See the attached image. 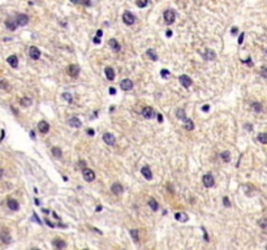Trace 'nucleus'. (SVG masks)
Returning a JSON list of instances; mask_svg holds the SVG:
<instances>
[{
  "label": "nucleus",
  "mask_w": 267,
  "mask_h": 250,
  "mask_svg": "<svg viewBox=\"0 0 267 250\" xmlns=\"http://www.w3.org/2000/svg\"><path fill=\"white\" fill-rule=\"evenodd\" d=\"M266 249H267V246H266Z\"/></svg>",
  "instance_id": "0e129e2a"
},
{
  "label": "nucleus",
  "mask_w": 267,
  "mask_h": 250,
  "mask_svg": "<svg viewBox=\"0 0 267 250\" xmlns=\"http://www.w3.org/2000/svg\"><path fill=\"white\" fill-rule=\"evenodd\" d=\"M223 205L227 206V207H229V206H231V202H229V199H228V197L223 198Z\"/></svg>",
  "instance_id": "ea45409f"
},
{
  "label": "nucleus",
  "mask_w": 267,
  "mask_h": 250,
  "mask_svg": "<svg viewBox=\"0 0 267 250\" xmlns=\"http://www.w3.org/2000/svg\"><path fill=\"white\" fill-rule=\"evenodd\" d=\"M0 239H1V241H3L4 244H9V242H11V236H9V233L7 230H3V232L0 233Z\"/></svg>",
  "instance_id": "412c9836"
},
{
  "label": "nucleus",
  "mask_w": 267,
  "mask_h": 250,
  "mask_svg": "<svg viewBox=\"0 0 267 250\" xmlns=\"http://www.w3.org/2000/svg\"><path fill=\"white\" fill-rule=\"evenodd\" d=\"M33 219L35 220V222H37V223H39V224H40V220L38 219V216H37V214H34V215H33Z\"/></svg>",
  "instance_id": "8fccbe9b"
},
{
  "label": "nucleus",
  "mask_w": 267,
  "mask_h": 250,
  "mask_svg": "<svg viewBox=\"0 0 267 250\" xmlns=\"http://www.w3.org/2000/svg\"><path fill=\"white\" fill-rule=\"evenodd\" d=\"M103 141L106 142L107 145H108V146H113V145H115V142H116L115 135L111 134V133H104V134H103Z\"/></svg>",
  "instance_id": "9d476101"
},
{
  "label": "nucleus",
  "mask_w": 267,
  "mask_h": 250,
  "mask_svg": "<svg viewBox=\"0 0 267 250\" xmlns=\"http://www.w3.org/2000/svg\"><path fill=\"white\" fill-rule=\"evenodd\" d=\"M38 129H39L40 133H43V134H46V133H48V130H50V125H48L47 121H39V124H38Z\"/></svg>",
  "instance_id": "ddd939ff"
},
{
  "label": "nucleus",
  "mask_w": 267,
  "mask_h": 250,
  "mask_svg": "<svg viewBox=\"0 0 267 250\" xmlns=\"http://www.w3.org/2000/svg\"><path fill=\"white\" fill-rule=\"evenodd\" d=\"M93 42L95 43V44H99V43H100V39H99V37H95V38L93 39Z\"/></svg>",
  "instance_id": "de8ad7c7"
},
{
  "label": "nucleus",
  "mask_w": 267,
  "mask_h": 250,
  "mask_svg": "<svg viewBox=\"0 0 267 250\" xmlns=\"http://www.w3.org/2000/svg\"><path fill=\"white\" fill-rule=\"evenodd\" d=\"M102 35H103V31H102V30H98V31H96V37L100 38Z\"/></svg>",
  "instance_id": "5fc2aeb1"
},
{
  "label": "nucleus",
  "mask_w": 267,
  "mask_h": 250,
  "mask_svg": "<svg viewBox=\"0 0 267 250\" xmlns=\"http://www.w3.org/2000/svg\"><path fill=\"white\" fill-rule=\"evenodd\" d=\"M261 74H262V77L267 78V68H262V69H261Z\"/></svg>",
  "instance_id": "a19ab883"
},
{
  "label": "nucleus",
  "mask_w": 267,
  "mask_h": 250,
  "mask_svg": "<svg viewBox=\"0 0 267 250\" xmlns=\"http://www.w3.org/2000/svg\"><path fill=\"white\" fill-rule=\"evenodd\" d=\"M176 116H177V119H180V120H185V119H186L185 110H183V108H179V110L176 111Z\"/></svg>",
  "instance_id": "bb28decb"
},
{
  "label": "nucleus",
  "mask_w": 267,
  "mask_h": 250,
  "mask_svg": "<svg viewBox=\"0 0 267 250\" xmlns=\"http://www.w3.org/2000/svg\"><path fill=\"white\" fill-rule=\"evenodd\" d=\"M149 206L151 207V210H154V211H156L158 208H159V205H158V202L154 199V198H151V199L149 201Z\"/></svg>",
  "instance_id": "c756f323"
},
{
  "label": "nucleus",
  "mask_w": 267,
  "mask_h": 250,
  "mask_svg": "<svg viewBox=\"0 0 267 250\" xmlns=\"http://www.w3.org/2000/svg\"><path fill=\"white\" fill-rule=\"evenodd\" d=\"M68 125L72 128H80L82 125V123L78 117H70L69 120H68Z\"/></svg>",
  "instance_id": "2eb2a0df"
},
{
  "label": "nucleus",
  "mask_w": 267,
  "mask_h": 250,
  "mask_svg": "<svg viewBox=\"0 0 267 250\" xmlns=\"http://www.w3.org/2000/svg\"><path fill=\"white\" fill-rule=\"evenodd\" d=\"M163 17H164V21H166L167 25H172V24L175 22V20H176V13H175L172 9H167V11L164 12Z\"/></svg>",
  "instance_id": "f257e3e1"
},
{
  "label": "nucleus",
  "mask_w": 267,
  "mask_h": 250,
  "mask_svg": "<svg viewBox=\"0 0 267 250\" xmlns=\"http://www.w3.org/2000/svg\"><path fill=\"white\" fill-rule=\"evenodd\" d=\"M28 53H29V56H30L33 60H38L40 57V51H39V48H37L35 46H31V47H29Z\"/></svg>",
  "instance_id": "7ed1b4c3"
},
{
  "label": "nucleus",
  "mask_w": 267,
  "mask_h": 250,
  "mask_svg": "<svg viewBox=\"0 0 267 250\" xmlns=\"http://www.w3.org/2000/svg\"><path fill=\"white\" fill-rule=\"evenodd\" d=\"M251 108H253L254 112H261L262 111V104L258 103V102H254V103L251 104Z\"/></svg>",
  "instance_id": "7c9ffc66"
},
{
  "label": "nucleus",
  "mask_w": 267,
  "mask_h": 250,
  "mask_svg": "<svg viewBox=\"0 0 267 250\" xmlns=\"http://www.w3.org/2000/svg\"><path fill=\"white\" fill-rule=\"evenodd\" d=\"M123 185H120L119 183H116V184H113L112 186H111V191H112L113 194H116V195H119V194H121L123 193Z\"/></svg>",
  "instance_id": "6ab92c4d"
},
{
  "label": "nucleus",
  "mask_w": 267,
  "mask_h": 250,
  "mask_svg": "<svg viewBox=\"0 0 267 250\" xmlns=\"http://www.w3.org/2000/svg\"><path fill=\"white\" fill-rule=\"evenodd\" d=\"M81 3L84 4L85 7H90V5H91V1H90V0H81Z\"/></svg>",
  "instance_id": "79ce46f5"
},
{
  "label": "nucleus",
  "mask_w": 267,
  "mask_h": 250,
  "mask_svg": "<svg viewBox=\"0 0 267 250\" xmlns=\"http://www.w3.org/2000/svg\"><path fill=\"white\" fill-rule=\"evenodd\" d=\"M266 53H267V50H266Z\"/></svg>",
  "instance_id": "e2e57ef3"
},
{
  "label": "nucleus",
  "mask_w": 267,
  "mask_h": 250,
  "mask_svg": "<svg viewBox=\"0 0 267 250\" xmlns=\"http://www.w3.org/2000/svg\"><path fill=\"white\" fill-rule=\"evenodd\" d=\"M7 63H8L12 68H17L18 67V57H17L16 55H11V56L7 59Z\"/></svg>",
  "instance_id": "f3484780"
},
{
  "label": "nucleus",
  "mask_w": 267,
  "mask_h": 250,
  "mask_svg": "<svg viewBox=\"0 0 267 250\" xmlns=\"http://www.w3.org/2000/svg\"><path fill=\"white\" fill-rule=\"evenodd\" d=\"M86 133H87V134H89V135H91V137H93V135L95 134V132H94L93 129H87V130H86Z\"/></svg>",
  "instance_id": "a18cd8bd"
},
{
  "label": "nucleus",
  "mask_w": 267,
  "mask_h": 250,
  "mask_svg": "<svg viewBox=\"0 0 267 250\" xmlns=\"http://www.w3.org/2000/svg\"><path fill=\"white\" fill-rule=\"evenodd\" d=\"M166 34H167V37H168V38H171V37H172V30H169V29H168Z\"/></svg>",
  "instance_id": "864d4df0"
},
{
  "label": "nucleus",
  "mask_w": 267,
  "mask_h": 250,
  "mask_svg": "<svg viewBox=\"0 0 267 250\" xmlns=\"http://www.w3.org/2000/svg\"><path fill=\"white\" fill-rule=\"evenodd\" d=\"M104 73H106V77L108 81H113V80H115V72H113V69L111 67H106Z\"/></svg>",
  "instance_id": "a211bd4d"
},
{
  "label": "nucleus",
  "mask_w": 267,
  "mask_h": 250,
  "mask_svg": "<svg viewBox=\"0 0 267 250\" xmlns=\"http://www.w3.org/2000/svg\"><path fill=\"white\" fill-rule=\"evenodd\" d=\"M120 89H121V90H124V91L132 90V89H133V81H132V80H129V78L123 80V81L120 82Z\"/></svg>",
  "instance_id": "6e6552de"
},
{
  "label": "nucleus",
  "mask_w": 267,
  "mask_h": 250,
  "mask_svg": "<svg viewBox=\"0 0 267 250\" xmlns=\"http://www.w3.org/2000/svg\"><path fill=\"white\" fill-rule=\"evenodd\" d=\"M141 173L144 175V177L146 179V180H151V179H152V172H151V169H150L147 166L142 167V169H141Z\"/></svg>",
  "instance_id": "dca6fc26"
},
{
  "label": "nucleus",
  "mask_w": 267,
  "mask_h": 250,
  "mask_svg": "<svg viewBox=\"0 0 267 250\" xmlns=\"http://www.w3.org/2000/svg\"><path fill=\"white\" fill-rule=\"evenodd\" d=\"M220 158H222L223 162H225V163H228L231 160V154L228 151H223L222 154H220Z\"/></svg>",
  "instance_id": "c85d7f7f"
},
{
  "label": "nucleus",
  "mask_w": 267,
  "mask_h": 250,
  "mask_svg": "<svg viewBox=\"0 0 267 250\" xmlns=\"http://www.w3.org/2000/svg\"><path fill=\"white\" fill-rule=\"evenodd\" d=\"M203 233H205L203 235V236H205V241H208V236H207V233L205 232V229H203Z\"/></svg>",
  "instance_id": "4d7b16f0"
},
{
  "label": "nucleus",
  "mask_w": 267,
  "mask_h": 250,
  "mask_svg": "<svg viewBox=\"0 0 267 250\" xmlns=\"http://www.w3.org/2000/svg\"><path fill=\"white\" fill-rule=\"evenodd\" d=\"M146 55H147V57H149L150 60H152V61H156L158 60V55L155 53V51L152 50V48H149V50L146 51Z\"/></svg>",
  "instance_id": "4be33fe9"
},
{
  "label": "nucleus",
  "mask_w": 267,
  "mask_h": 250,
  "mask_svg": "<svg viewBox=\"0 0 267 250\" xmlns=\"http://www.w3.org/2000/svg\"><path fill=\"white\" fill-rule=\"evenodd\" d=\"M160 76L163 77V78H168V77H169V70L162 69V70H160Z\"/></svg>",
  "instance_id": "58836bf2"
},
{
  "label": "nucleus",
  "mask_w": 267,
  "mask_h": 250,
  "mask_svg": "<svg viewBox=\"0 0 267 250\" xmlns=\"http://www.w3.org/2000/svg\"><path fill=\"white\" fill-rule=\"evenodd\" d=\"M51 151H52V155L55 158H61V150H60L59 147H52Z\"/></svg>",
  "instance_id": "473e14b6"
},
{
  "label": "nucleus",
  "mask_w": 267,
  "mask_h": 250,
  "mask_svg": "<svg viewBox=\"0 0 267 250\" xmlns=\"http://www.w3.org/2000/svg\"><path fill=\"white\" fill-rule=\"evenodd\" d=\"M63 98H64L68 103H72V102H73V96H72L70 93H63Z\"/></svg>",
  "instance_id": "c9c22d12"
},
{
  "label": "nucleus",
  "mask_w": 267,
  "mask_h": 250,
  "mask_svg": "<svg viewBox=\"0 0 267 250\" xmlns=\"http://www.w3.org/2000/svg\"><path fill=\"white\" fill-rule=\"evenodd\" d=\"M82 176H84L85 181H87V183H91V181L95 180V173H94V171H91L90 168L82 169Z\"/></svg>",
  "instance_id": "f03ea898"
},
{
  "label": "nucleus",
  "mask_w": 267,
  "mask_h": 250,
  "mask_svg": "<svg viewBox=\"0 0 267 250\" xmlns=\"http://www.w3.org/2000/svg\"><path fill=\"white\" fill-rule=\"evenodd\" d=\"M175 219H177L179 222H186L188 220V215L184 212H176L175 214Z\"/></svg>",
  "instance_id": "393cba45"
},
{
  "label": "nucleus",
  "mask_w": 267,
  "mask_h": 250,
  "mask_svg": "<svg viewBox=\"0 0 267 250\" xmlns=\"http://www.w3.org/2000/svg\"><path fill=\"white\" fill-rule=\"evenodd\" d=\"M5 26H7V29H8V30L14 31V30H16V28H17V24H16V21H13L12 18H7V20H5Z\"/></svg>",
  "instance_id": "aec40b11"
},
{
  "label": "nucleus",
  "mask_w": 267,
  "mask_h": 250,
  "mask_svg": "<svg viewBox=\"0 0 267 250\" xmlns=\"http://www.w3.org/2000/svg\"><path fill=\"white\" fill-rule=\"evenodd\" d=\"M202 183H203V185H205L206 188H212L214 184H215V180H214V176H212L211 173L205 175V176H203V179H202Z\"/></svg>",
  "instance_id": "39448f33"
},
{
  "label": "nucleus",
  "mask_w": 267,
  "mask_h": 250,
  "mask_svg": "<svg viewBox=\"0 0 267 250\" xmlns=\"http://www.w3.org/2000/svg\"><path fill=\"white\" fill-rule=\"evenodd\" d=\"M102 208H103L102 206H98V207H96V211H102Z\"/></svg>",
  "instance_id": "052dcab7"
},
{
  "label": "nucleus",
  "mask_w": 267,
  "mask_h": 250,
  "mask_svg": "<svg viewBox=\"0 0 267 250\" xmlns=\"http://www.w3.org/2000/svg\"><path fill=\"white\" fill-rule=\"evenodd\" d=\"M142 116H144L145 119H152L155 116L154 110H152L151 107H144V110H142Z\"/></svg>",
  "instance_id": "9b49d317"
},
{
  "label": "nucleus",
  "mask_w": 267,
  "mask_h": 250,
  "mask_svg": "<svg viewBox=\"0 0 267 250\" xmlns=\"http://www.w3.org/2000/svg\"><path fill=\"white\" fill-rule=\"evenodd\" d=\"M258 225L262 228V229H267V219H266V218H262V219H259Z\"/></svg>",
  "instance_id": "72a5a7b5"
},
{
  "label": "nucleus",
  "mask_w": 267,
  "mask_h": 250,
  "mask_svg": "<svg viewBox=\"0 0 267 250\" xmlns=\"http://www.w3.org/2000/svg\"><path fill=\"white\" fill-rule=\"evenodd\" d=\"M1 176H3V169L0 168V177H1Z\"/></svg>",
  "instance_id": "680f3d73"
},
{
  "label": "nucleus",
  "mask_w": 267,
  "mask_h": 250,
  "mask_svg": "<svg viewBox=\"0 0 267 250\" xmlns=\"http://www.w3.org/2000/svg\"><path fill=\"white\" fill-rule=\"evenodd\" d=\"M110 94L115 95V94H116V89H113V87H110Z\"/></svg>",
  "instance_id": "3c124183"
},
{
  "label": "nucleus",
  "mask_w": 267,
  "mask_h": 250,
  "mask_svg": "<svg viewBox=\"0 0 267 250\" xmlns=\"http://www.w3.org/2000/svg\"><path fill=\"white\" fill-rule=\"evenodd\" d=\"M244 63H245V64H247L249 67H251V65H253V63H251V59H250V57H247V59L245 60Z\"/></svg>",
  "instance_id": "c03bdc74"
},
{
  "label": "nucleus",
  "mask_w": 267,
  "mask_h": 250,
  "mask_svg": "<svg viewBox=\"0 0 267 250\" xmlns=\"http://www.w3.org/2000/svg\"><path fill=\"white\" fill-rule=\"evenodd\" d=\"M7 205H8V208H11L12 211H17L20 208L18 202H17L16 199H13V198H8V199H7Z\"/></svg>",
  "instance_id": "f8f14e48"
},
{
  "label": "nucleus",
  "mask_w": 267,
  "mask_h": 250,
  "mask_svg": "<svg viewBox=\"0 0 267 250\" xmlns=\"http://www.w3.org/2000/svg\"><path fill=\"white\" fill-rule=\"evenodd\" d=\"M203 57H205L206 60H214L215 57H216V55H215V52H214L212 50H206Z\"/></svg>",
  "instance_id": "5701e85b"
},
{
  "label": "nucleus",
  "mask_w": 267,
  "mask_h": 250,
  "mask_svg": "<svg viewBox=\"0 0 267 250\" xmlns=\"http://www.w3.org/2000/svg\"><path fill=\"white\" fill-rule=\"evenodd\" d=\"M184 128H185L186 130H193L194 129L193 120H190V119H185V120H184Z\"/></svg>",
  "instance_id": "b1692460"
},
{
  "label": "nucleus",
  "mask_w": 267,
  "mask_h": 250,
  "mask_svg": "<svg viewBox=\"0 0 267 250\" xmlns=\"http://www.w3.org/2000/svg\"><path fill=\"white\" fill-rule=\"evenodd\" d=\"M158 121H159V123H162V121H163V116L160 115V113H158Z\"/></svg>",
  "instance_id": "603ef678"
},
{
  "label": "nucleus",
  "mask_w": 267,
  "mask_h": 250,
  "mask_svg": "<svg viewBox=\"0 0 267 250\" xmlns=\"http://www.w3.org/2000/svg\"><path fill=\"white\" fill-rule=\"evenodd\" d=\"M20 103H21V106L22 107H29L31 104V99L29 98V96H24V98L21 99Z\"/></svg>",
  "instance_id": "cd10ccee"
},
{
  "label": "nucleus",
  "mask_w": 267,
  "mask_h": 250,
  "mask_svg": "<svg viewBox=\"0 0 267 250\" xmlns=\"http://www.w3.org/2000/svg\"><path fill=\"white\" fill-rule=\"evenodd\" d=\"M130 236L133 237V240H134L136 242H138V230L137 229H132V230H130Z\"/></svg>",
  "instance_id": "e433bc0d"
},
{
  "label": "nucleus",
  "mask_w": 267,
  "mask_h": 250,
  "mask_svg": "<svg viewBox=\"0 0 267 250\" xmlns=\"http://www.w3.org/2000/svg\"><path fill=\"white\" fill-rule=\"evenodd\" d=\"M70 1H72V3H73V4H77V3H80V0H70Z\"/></svg>",
  "instance_id": "bf43d9fd"
},
{
  "label": "nucleus",
  "mask_w": 267,
  "mask_h": 250,
  "mask_svg": "<svg viewBox=\"0 0 267 250\" xmlns=\"http://www.w3.org/2000/svg\"><path fill=\"white\" fill-rule=\"evenodd\" d=\"M46 223H47V224L50 225V227H55V224H53V223H51L50 220H46Z\"/></svg>",
  "instance_id": "6e6d98bb"
},
{
  "label": "nucleus",
  "mask_w": 267,
  "mask_h": 250,
  "mask_svg": "<svg viewBox=\"0 0 267 250\" xmlns=\"http://www.w3.org/2000/svg\"><path fill=\"white\" fill-rule=\"evenodd\" d=\"M136 4H137V7H140V8H145V7H147V4H149V0H136Z\"/></svg>",
  "instance_id": "2f4dec72"
},
{
  "label": "nucleus",
  "mask_w": 267,
  "mask_h": 250,
  "mask_svg": "<svg viewBox=\"0 0 267 250\" xmlns=\"http://www.w3.org/2000/svg\"><path fill=\"white\" fill-rule=\"evenodd\" d=\"M208 110H210V106H208V104H206V106L202 107V111H205V112H207Z\"/></svg>",
  "instance_id": "09e8293b"
},
{
  "label": "nucleus",
  "mask_w": 267,
  "mask_h": 250,
  "mask_svg": "<svg viewBox=\"0 0 267 250\" xmlns=\"http://www.w3.org/2000/svg\"><path fill=\"white\" fill-rule=\"evenodd\" d=\"M28 22H29V17L26 14H24V13L17 14V17H16L17 26H25V25H28Z\"/></svg>",
  "instance_id": "0eeeda50"
},
{
  "label": "nucleus",
  "mask_w": 267,
  "mask_h": 250,
  "mask_svg": "<svg viewBox=\"0 0 267 250\" xmlns=\"http://www.w3.org/2000/svg\"><path fill=\"white\" fill-rule=\"evenodd\" d=\"M52 245H53V247H56V249H65V247H67V242L61 239H55L52 241Z\"/></svg>",
  "instance_id": "4468645a"
},
{
  "label": "nucleus",
  "mask_w": 267,
  "mask_h": 250,
  "mask_svg": "<svg viewBox=\"0 0 267 250\" xmlns=\"http://www.w3.org/2000/svg\"><path fill=\"white\" fill-rule=\"evenodd\" d=\"M134 20H136V17L133 16V13H130V12H128V11L124 12L123 21L125 25H133V24H134Z\"/></svg>",
  "instance_id": "423d86ee"
},
{
  "label": "nucleus",
  "mask_w": 267,
  "mask_h": 250,
  "mask_svg": "<svg viewBox=\"0 0 267 250\" xmlns=\"http://www.w3.org/2000/svg\"><path fill=\"white\" fill-rule=\"evenodd\" d=\"M0 89H4V90H8L9 89V84L7 81H0Z\"/></svg>",
  "instance_id": "4c0bfd02"
},
{
  "label": "nucleus",
  "mask_w": 267,
  "mask_h": 250,
  "mask_svg": "<svg viewBox=\"0 0 267 250\" xmlns=\"http://www.w3.org/2000/svg\"><path fill=\"white\" fill-rule=\"evenodd\" d=\"M258 141L261 144H267V133H261L258 135Z\"/></svg>",
  "instance_id": "f704fd0d"
},
{
  "label": "nucleus",
  "mask_w": 267,
  "mask_h": 250,
  "mask_svg": "<svg viewBox=\"0 0 267 250\" xmlns=\"http://www.w3.org/2000/svg\"><path fill=\"white\" fill-rule=\"evenodd\" d=\"M110 47L112 48L113 51H116V52H119V51H120V48H121L120 44L117 43V40H116V39H110Z\"/></svg>",
  "instance_id": "a878e982"
},
{
  "label": "nucleus",
  "mask_w": 267,
  "mask_h": 250,
  "mask_svg": "<svg viewBox=\"0 0 267 250\" xmlns=\"http://www.w3.org/2000/svg\"><path fill=\"white\" fill-rule=\"evenodd\" d=\"M246 129H247V130H251V129H253V128L250 127V124H246Z\"/></svg>",
  "instance_id": "13d9d810"
},
{
  "label": "nucleus",
  "mask_w": 267,
  "mask_h": 250,
  "mask_svg": "<svg viewBox=\"0 0 267 250\" xmlns=\"http://www.w3.org/2000/svg\"><path fill=\"white\" fill-rule=\"evenodd\" d=\"M179 81H180V84H181V86H184V87H190L191 86V80H190V77L189 76H186V74H183V76H180L179 77Z\"/></svg>",
  "instance_id": "1a4fd4ad"
},
{
  "label": "nucleus",
  "mask_w": 267,
  "mask_h": 250,
  "mask_svg": "<svg viewBox=\"0 0 267 250\" xmlns=\"http://www.w3.org/2000/svg\"><path fill=\"white\" fill-rule=\"evenodd\" d=\"M237 31H239V29L237 28H232V30H231V33H232V35H236Z\"/></svg>",
  "instance_id": "49530a36"
},
{
  "label": "nucleus",
  "mask_w": 267,
  "mask_h": 250,
  "mask_svg": "<svg viewBox=\"0 0 267 250\" xmlns=\"http://www.w3.org/2000/svg\"><path fill=\"white\" fill-rule=\"evenodd\" d=\"M244 37H245V34H244V33L240 34V37H239V44H242V42H244Z\"/></svg>",
  "instance_id": "37998d69"
},
{
  "label": "nucleus",
  "mask_w": 267,
  "mask_h": 250,
  "mask_svg": "<svg viewBox=\"0 0 267 250\" xmlns=\"http://www.w3.org/2000/svg\"><path fill=\"white\" fill-rule=\"evenodd\" d=\"M80 72H81V69H80V67L77 64H70L69 67H68V74H69L70 77H78Z\"/></svg>",
  "instance_id": "20e7f679"
}]
</instances>
